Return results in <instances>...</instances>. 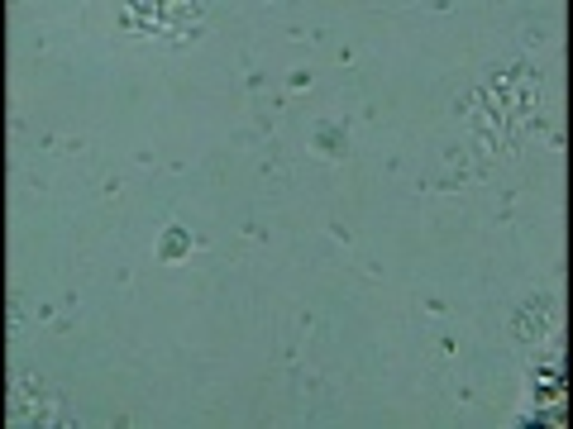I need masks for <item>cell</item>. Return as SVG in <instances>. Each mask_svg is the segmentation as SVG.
<instances>
[{
    "label": "cell",
    "mask_w": 573,
    "mask_h": 429,
    "mask_svg": "<svg viewBox=\"0 0 573 429\" xmlns=\"http://www.w3.org/2000/svg\"><path fill=\"white\" fill-rule=\"evenodd\" d=\"M502 339L511 344V353L530 358L545 344L564 339V296L559 286H525L507 300L502 310Z\"/></svg>",
    "instance_id": "obj_1"
},
{
    "label": "cell",
    "mask_w": 573,
    "mask_h": 429,
    "mask_svg": "<svg viewBox=\"0 0 573 429\" xmlns=\"http://www.w3.org/2000/svg\"><path fill=\"white\" fill-rule=\"evenodd\" d=\"M354 134H358L354 110L316 115V119H311V129H306V138H301V148H306L311 158L320 162L325 172H339L344 162L354 158Z\"/></svg>",
    "instance_id": "obj_2"
},
{
    "label": "cell",
    "mask_w": 573,
    "mask_h": 429,
    "mask_svg": "<svg viewBox=\"0 0 573 429\" xmlns=\"http://www.w3.org/2000/svg\"><path fill=\"white\" fill-rule=\"evenodd\" d=\"M57 386H62V381H57L48 368H38V363H15V368H10V425H29V415L48 401Z\"/></svg>",
    "instance_id": "obj_3"
},
{
    "label": "cell",
    "mask_w": 573,
    "mask_h": 429,
    "mask_svg": "<svg viewBox=\"0 0 573 429\" xmlns=\"http://www.w3.org/2000/svg\"><path fill=\"white\" fill-rule=\"evenodd\" d=\"M191 253H196V234L187 224H163L158 229V239H153V263L158 268H177V263H187Z\"/></svg>",
    "instance_id": "obj_4"
},
{
    "label": "cell",
    "mask_w": 573,
    "mask_h": 429,
    "mask_svg": "<svg viewBox=\"0 0 573 429\" xmlns=\"http://www.w3.org/2000/svg\"><path fill=\"white\" fill-rule=\"evenodd\" d=\"M268 91H273V77H268V67H258V57H248V53H244V57H239V81H234V96L253 106V101H263Z\"/></svg>",
    "instance_id": "obj_5"
},
{
    "label": "cell",
    "mask_w": 573,
    "mask_h": 429,
    "mask_svg": "<svg viewBox=\"0 0 573 429\" xmlns=\"http://www.w3.org/2000/svg\"><path fill=\"white\" fill-rule=\"evenodd\" d=\"M258 177H263L268 187H292V182H297V167H292V158H287V153H282V143L263 153V162H258Z\"/></svg>",
    "instance_id": "obj_6"
},
{
    "label": "cell",
    "mask_w": 573,
    "mask_h": 429,
    "mask_svg": "<svg viewBox=\"0 0 573 429\" xmlns=\"http://www.w3.org/2000/svg\"><path fill=\"white\" fill-rule=\"evenodd\" d=\"M516 210H521V191L511 182H497V205H492V224L511 229L516 224Z\"/></svg>",
    "instance_id": "obj_7"
},
{
    "label": "cell",
    "mask_w": 573,
    "mask_h": 429,
    "mask_svg": "<svg viewBox=\"0 0 573 429\" xmlns=\"http://www.w3.org/2000/svg\"><path fill=\"white\" fill-rule=\"evenodd\" d=\"M277 368L287 372V381H301V372L311 368V358H306L301 344H282V349H277Z\"/></svg>",
    "instance_id": "obj_8"
},
{
    "label": "cell",
    "mask_w": 573,
    "mask_h": 429,
    "mask_svg": "<svg viewBox=\"0 0 573 429\" xmlns=\"http://www.w3.org/2000/svg\"><path fill=\"white\" fill-rule=\"evenodd\" d=\"M549 38H554L549 29H540V24H525V29L516 34V53H521V57H535V53H540V48L549 43Z\"/></svg>",
    "instance_id": "obj_9"
},
{
    "label": "cell",
    "mask_w": 573,
    "mask_h": 429,
    "mask_svg": "<svg viewBox=\"0 0 573 429\" xmlns=\"http://www.w3.org/2000/svg\"><path fill=\"white\" fill-rule=\"evenodd\" d=\"M292 329H297L301 339H320V334H325V320H320L316 310H306V305H301L297 315H292Z\"/></svg>",
    "instance_id": "obj_10"
},
{
    "label": "cell",
    "mask_w": 573,
    "mask_h": 429,
    "mask_svg": "<svg viewBox=\"0 0 573 429\" xmlns=\"http://www.w3.org/2000/svg\"><path fill=\"white\" fill-rule=\"evenodd\" d=\"M229 148H277V143H268L253 124H234L229 129Z\"/></svg>",
    "instance_id": "obj_11"
},
{
    "label": "cell",
    "mask_w": 573,
    "mask_h": 429,
    "mask_svg": "<svg viewBox=\"0 0 573 429\" xmlns=\"http://www.w3.org/2000/svg\"><path fill=\"white\" fill-rule=\"evenodd\" d=\"M29 329H38V324H34V310L15 296V300H10V334L20 339V334H29Z\"/></svg>",
    "instance_id": "obj_12"
},
{
    "label": "cell",
    "mask_w": 573,
    "mask_h": 429,
    "mask_svg": "<svg viewBox=\"0 0 573 429\" xmlns=\"http://www.w3.org/2000/svg\"><path fill=\"white\" fill-rule=\"evenodd\" d=\"M311 86H316V72H311V67H292V72L282 77V91H287V96H306Z\"/></svg>",
    "instance_id": "obj_13"
},
{
    "label": "cell",
    "mask_w": 573,
    "mask_h": 429,
    "mask_svg": "<svg viewBox=\"0 0 573 429\" xmlns=\"http://www.w3.org/2000/svg\"><path fill=\"white\" fill-rule=\"evenodd\" d=\"M287 106H292V96H287L282 86H273V91H268L263 101H253V106H248V110H263V115H282V110H287Z\"/></svg>",
    "instance_id": "obj_14"
},
{
    "label": "cell",
    "mask_w": 573,
    "mask_h": 429,
    "mask_svg": "<svg viewBox=\"0 0 573 429\" xmlns=\"http://www.w3.org/2000/svg\"><path fill=\"white\" fill-rule=\"evenodd\" d=\"M325 239L330 243H339V248H344V253H354V229H349V224H339V219H325Z\"/></svg>",
    "instance_id": "obj_15"
},
{
    "label": "cell",
    "mask_w": 573,
    "mask_h": 429,
    "mask_svg": "<svg viewBox=\"0 0 573 429\" xmlns=\"http://www.w3.org/2000/svg\"><path fill=\"white\" fill-rule=\"evenodd\" d=\"M86 148H91L86 134H62V148H57V153H62V158H82Z\"/></svg>",
    "instance_id": "obj_16"
},
{
    "label": "cell",
    "mask_w": 573,
    "mask_h": 429,
    "mask_svg": "<svg viewBox=\"0 0 573 429\" xmlns=\"http://www.w3.org/2000/svg\"><path fill=\"white\" fill-rule=\"evenodd\" d=\"M120 191H125V182H120L115 172H106V177H101V187H91V196H101V201H115Z\"/></svg>",
    "instance_id": "obj_17"
},
{
    "label": "cell",
    "mask_w": 573,
    "mask_h": 429,
    "mask_svg": "<svg viewBox=\"0 0 573 429\" xmlns=\"http://www.w3.org/2000/svg\"><path fill=\"white\" fill-rule=\"evenodd\" d=\"M53 320H57V300H38L34 305V324L38 329H53Z\"/></svg>",
    "instance_id": "obj_18"
},
{
    "label": "cell",
    "mask_w": 573,
    "mask_h": 429,
    "mask_svg": "<svg viewBox=\"0 0 573 429\" xmlns=\"http://www.w3.org/2000/svg\"><path fill=\"white\" fill-rule=\"evenodd\" d=\"M420 310H425L430 320H444V315H449V300H444V296H425V300H420Z\"/></svg>",
    "instance_id": "obj_19"
},
{
    "label": "cell",
    "mask_w": 573,
    "mask_h": 429,
    "mask_svg": "<svg viewBox=\"0 0 573 429\" xmlns=\"http://www.w3.org/2000/svg\"><path fill=\"white\" fill-rule=\"evenodd\" d=\"M540 143H545L549 153H554V158H559V153H564V143H569V138H564V124H549V134L540 138Z\"/></svg>",
    "instance_id": "obj_20"
},
{
    "label": "cell",
    "mask_w": 573,
    "mask_h": 429,
    "mask_svg": "<svg viewBox=\"0 0 573 429\" xmlns=\"http://www.w3.org/2000/svg\"><path fill=\"white\" fill-rule=\"evenodd\" d=\"M239 234L253 239V243H268V239H273V234H268V224H258V219H244V224H239Z\"/></svg>",
    "instance_id": "obj_21"
},
{
    "label": "cell",
    "mask_w": 573,
    "mask_h": 429,
    "mask_svg": "<svg viewBox=\"0 0 573 429\" xmlns=\"http://www.w3.org/2000/svg\"><path fill=\"white\" fill-rule=\"evenodd\" d=\"M34 148H38V153H57V148H62V134H48V129H43V134H34Z\"/></svg>",
    "instance_id": "obj_22"
},
{
    "label": "cell",
    "mask_w": 573,
    "mask_h": 429,
    "mask_svg": "<svg viewBox=\"0 0 573 429\" xmlns=\"http://www.w3.org/2000/svg\"><path fill=\"white\" fill-rule=\"evenodd\" d=\"M24 191H34V196H48V177H43V172H24Z\"/></svg>",
    "instance_id": "obj_23"
},
{
    "label": "cell",
    "mask_w": 573,
    "mask_h": 429,
    "mask_svg": "<svg viewBox=\"0 0 573 429\" xmlns=\"http://www.w3.org/2000/svg\"><path fill=\"white\" fill-rule=\"evenodd\" d=\"M435 353H439V358H454V353H459V339H454V334H439V339H435Z\"/></svg>",
    "instance_id": "obj_24"
},
{
    "label": "cell",
    "mask_w": 573,
    "mask_h": 429,
    "mask_svg": "<svg viewBox=\"0 0 573 429\" xmlns=\"http://www.w3.org/2000/svg\"><path fill=\"white\" fill-rule=\"evenodd\" d=\"M354 119H358V124H378V106H373V101H363V106L354 110Z\"/></svg>",
    "instance_id": "obj_25"
},
{
    "label": "cell",
    "mask_w": 573,
    "mask_h": 429,
    "mask_svg": "<svg viewBox=\"0 0 573 429\" xmlns=\"http://www.w3.org/2000/svg\"><path fill=\"white\" fill-rule=\"evenodd\" d=\"M53 334H57V339H67V334H77V320H72V315H57V320H53Z\"/></svg>",
    "instance_id": "obj_26"
},
{
    "label": "cell",
    "mask_w": 573,
    "mask_h": 429,
    "mask_svg": "<svg viewBox=\"0 0 573 429\" xmlns=\"http://www.w3.org/2000/svg\"><path fill=\"white\" fill-rule=\"evenodd\" d=\"M363 277H368V282H382V277H387V268H382V263H373V258H368V263H363Z\"/></svg>",
    "instance_id": "obj_27"
},
{
    "label": "cell",
    "mask_w": 573,
    "mask_h": 429,
    "mask_svg": "<svg viewBox=\"0 0 573 429\" xmlns=\"http://www.w3.org/2000/svg\"><path fill=\"white\" fill-rule=\"evenodd\" d=\"M425 15H435V20H444V15H454V5H449V0H435V5H425Z\"/></svg>",
    "instance_id": "obj_28"
},
{
    "label": "cell",
    "mask_w": 573,
    "mask_h": 429,
    "mask_svg": "<svg viewBox=\"0 0 573 429\" xmlns=\"http://www.w3.org/2000/svg\"><path fill=\"white\" fill-rule=\"evenodd\" d=\"M10 134H15V138H29V119H24V115H15V119H10Z\"/></svg>",
    "instance_id": "obj_29"
},
{
    "label": "cell",
    "mask_w": 573,
    "mask_h": 429,
    "mask_svg": "<svg viewBox=\"0 0 573 429\" xmlns=\"http://www.w3.org/2000/svg\"><path fill=\"white\" fill-rule=\"evenodd\" d=\"M134 162H139V167H158V153H153V148H139Z\"/></svg>",
    "instance_id": "obj_30"
},
{
    "label": "cell",
    "mask_w": 573,
    "mask_h": 429,
    "mask_svg": "<svg viewBox=\"0 0 573 429\" xmlns=\"http://www.w3.org/2000/svg\"><path fill=\"white\" fill-rule=\"evenodd\" d=\"M454 401H459V405H473V401H478V391H473V386H454Z\"/></svg>",
    "instance_id": "obj_31"
},
{
    "label": "cell",
    "mask_w": 573,
    "mask_h": 429,
    "mask_svg": "<svg viewBox=\"0 0 573 429\" xmlns=\"http://www.w3.org/2000/svg\"><path fill=\"white\" fill-rule=\"evenodd\" d=\"M382 167H387V177H402V158H397V153H387V162H382Z\"/></svg>",
    "instance_id": "obj_32"
},
{
    "label": "cell",
    "mask_w": 573,
    "mask_h": 429,
    "mask_svg": "<svg viewBox=\"0 0 573 429\" xmlns=\"http://www.w3.org/2000/svg\"><path fill=\"white\" fill-rule=\"evenodd\" d=\"M134 282V268H115V286H129Z\"/></svg>",
    "instance_id": "obj_33"
}]
</instances>
